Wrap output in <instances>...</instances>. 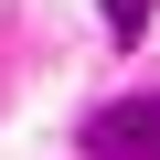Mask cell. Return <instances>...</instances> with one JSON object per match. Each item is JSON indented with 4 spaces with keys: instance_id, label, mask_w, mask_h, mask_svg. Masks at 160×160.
Masks as SVG:
<instances>
[{
    "instance_id": "obj_1",
    "label": "cell",
    "mask_w": 160,
    "mask_h": 160,
    "mask_svg": "<svg viewBox=\"0 0 160 160\" xmlns=\"http://www.w3.org/2000/svg\"><path fill=\"white\" fill-rule=\"evenodd\" d=\"M86 149H96V160H139V149H160V96H118V107H96V118H86Z\"/></svg>"
},
{
    "instance_id": "obj_2",
    "label": "cell",
    "mask_w": 160,
    "mask_h": 160,
    "mask_svg": "<svg viewBox=\"0 0 160 160\" xmlns=\"http://www.w3.org/2000/svg\"><path fill=\"white\" fill-rule=\"evenodd\" d=\"M149 11H160V0H107V43H139V32H149Z\"/></svg>"
}]
</instances>
